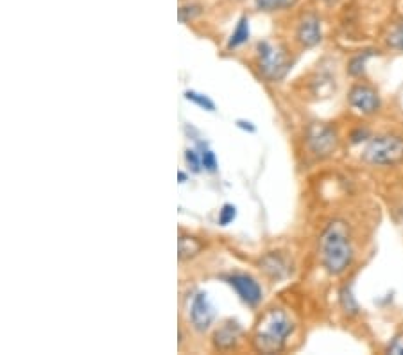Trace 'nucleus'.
I'll use <instances>...</instances> for the list:
<instances>
[{
    "instance_id": "1",
    "label": "nucleus",
    "mask_w": 403,
    "mask_h": 355,
    "mask_svg": "<svg viewBox=\"0 0 403 355\" xmlns=\"http://www.w3.org/2000/svg\"><path fill=\"white\" fill-rule=\"evenodd\" d=\"M319 257L330 275H342L353 260V246L349 226L336 219L331 221L319 239Z\"/></svg>"
},
{
    "instance_id": "2",
    "label": "nucleus",
    "mask_w": 403,
    "mask_h": 355,
    "mask_svg": "<svg viewBox=\"0 0 403 355\" xmlns=\"http://www.w3.org/2000/svg\"><path fill=\"white\" fill-rule=\"evenodd\" d=\"M292 332H294V321L285 310L271 309L262 316L254 328L253 345L262 354H276L283 350Z\"/></svg>"
},
{
    "instance_id": "3",
    "label": "nucleus",
    "mask_w": 403,
    "mask_h": 355,
    "mask_svg": "<svg viewBox=\"0 0 403 355\" xmlns=\"http://www.w3.org/2000/svg\"><path fill=\"white\" fill-rule=\"evenodd\" d=\"M369 165H396L403 160V138L396 135H382L369 140L362 153Z\"/></svg>"
},
{
    "instance_id": "4",
    "label": "nucleus",
    "mask_w": 403,
    "mask_h": 355,
    "mask_svg": "<svg viewBox=\"0 0 403 355\" xmlns=\"http://www.w3.org/2000/svg\"><path fill=\"white\" fill-rule=\"evenodd\" d=\"M259 65L260 72L271 81H280L287 76L290 70L289 52L283 47H274L269 41H260L259 43Z\"/></svg>"
},
{
    "instance_id": "5",
    "label": "nucleus",
    "mask_w": 403,
    "mask_h": 355,
    "mask_svg": "<svg viewBox=\"0 0 403 355\" xmlns=\"http://www.w3.org/2000/svg\"><path fill=\"white\" fill-rule=\"evenodd\" d=\"M307 144L308 149L319 158H327L334 155L339 146V138L334 128L323 122H314L307 129Z\"/></svg>"
},
{
    "instance_id": "6",
    "label": "nucleus",
    "mask_w": 403,
    "mask_h": 355,
    "mask_svg": "<svg viewBox=\"0 0 403 355\" xmlns=\"http://www.w3.org/2000/svg\"><path fill=\"white\" fill-rule=\"evenodd\" d=\"M190 323L197 332H204L212 327L213 319H215V309L210 303L208 294L206 292H197L192 298L190 303Z\"/></svg>"
},
{
    "instance_id": "7",
    "label": "nucleus",
    "mask_w": 403,
    "mask_h": 355,
    "mask_svg": "<svg viewBox=\"0 0 403 355\" xmlns=\"http://www.w3.org/2000/svg\"><path fill=\"white\" fill-rule=\"evenodd\" d=\"M228 283H230L233 289H235L237 294L240 296V300L248 303L250 307H257L262 301V287L260 283L254 280L253 277L244 273H235L226 278Z\"/></svg>"
},
{
    "instance_id": "8",
    "label": "nucleus",
    "mask_w": 403,
    "mask_h": 355,
    "mask_svg": "<svg viewBox=\"0 0 403 355\" xmlns=\"http://www.w3.org/2000/svg\"><path fill=\"white\" fill-rule=\"evenodd\" d=\"M349 106L364 115H371L380 108V97L369 85H355L348 94Z\"/></svg>"
},
{
    "instance_id": "9",
    "label": "nucleus",
    "mask_w": 403,
    "mask_h": 355,
    "mask_svg": "<svg viewBox=\"0 0 403 355\" xmlns=\"http://www.w3.org/2000/svg\"><path fill=\"white\" fill-rule=\"evenodd\" d=\"M296 38L305 49H312V47L319 45L323 40L321 31V20L317 19L316 14L308 13L303 19L299 20L298 31H296Z\"/></svg>"
},
{
    "instance_id": "10",
    "label": "nucleus",
    "mask_w": 403,
    "mask_h": 355,
    "mask_svg": "<svg viewBox=\"0 0 403 355\" xmlns=\"http://www.w3.org/2000/svg\"><path fill=\"white\" fill-rule=\"evenodd\" d=\"M240 336H242V327L239 321L230 319V321H224L217 332L213 334V345L219 350H230L239 343Z\"/></svg>"
},
{
    "instance_id": "11",
    "label": "nucleus",
    "mask_w": 403,
    "mask_h": 355,
    "mask_svg": "<svg viewBox=\"0 0 403 355\" xmlns=\"http://www.w3.org/2000/svg\"><path fill=\"white\" fill-rule=\"evenodd\" d=\"M260 266H262L263 273L268 275L269 278H272V280H276V282L285 280L290 275L289 262H287L285 257L280 255V253H268L265 257H262Z\"/></svg>"
},
{
    "instance_id": "12",
    "label": "nucleus",
    "mask_w": 403,
    "mask_h": 355,
    "mask_svg": "<svg viewBox=\"0 0 403 355\" xmlns=\"http://www.w3.org/2000/svg\"><path fill=\"white\" fill-rule=\"evenodd\" d=\"M201 250H203V244L195 237L182 235L177 241V257H179V260L194 259L195 255H199Z\"/></svg>"
},
{
    "instance_id": "13",
    "label": "nucleus",
    "mask_w": 403,
    "mask_h": 355,
    "mask_svg": "<svg viewBox=\"0 0 403 355\" xmlns=\"http://www.w3.org/2000/svg\"><path fill=\"white\" fill-rule=\"evenodd\" d=\"M248 40H250V20H248V17H242L237 23L233 34L230 36L228 49H237V47L248 43Z\"/></svg>"
},
{
    "instance_id": "14",
    "label": "nucleus",
    "mask_w": 403,
    "mask_h": 355,
    "mask_svg": "<svg viewBox=\"0 0 403 355\" xmlns=\"http://www.w3.org/2000/svg\"><path fill=\"white\" fill-rule=\"evenodd\" d=\"M340 305H342V309H345L346 314L349 316H355L358 314V303L357 300H355L353 292H351V287L346 286L342 291H340Z\"/></svg>"
},
{
    "instance_id": "15",
    "label": "nucleus",
    "mask_w": 403,
    "mask_h": 355,
    "mask_svg": "<svg viewBox=\"0 0 403 355\" xmlns=\"http://www.w3.org/2000/svg\"><path fill=\"white\" fill-rule=\"evenodd\" d=\"M185 99L197 105L199 108L206 109V111H215V105H213V100L210 99L208 96H204V94H199V92L194 90H186L185 92Z\"/></svg>"
},
{
    "instance_id": "16",
    "label": "nucleus",
    "mask_w": 403,
    "mask_h": 355,
    "mask_svg": "<svg viewBox=\"0 0 403 355\" xmlns=\"http://www.w3.org/2000/svg\"><path fill=\"white\" fill-rule=\"evenodd\" d=\"M298 0H254L257 8L262 11H278L294 6Z\"/></svg>"
},
{
    "instance_id": "17",
    "label": "nucleus",
    "mask_w": 403,
    "mask_h": 355,
    "mask_svg": "<svg viewBox=\"0 0 403 355\" xmlns=\"http://www.w3.org/2000/svg\"><path fill=\"white\" fill-rule=\"evenodd\" d=\"M199 155H201V164H203L204 171L208 173H215L217 171V158H215V153L212 149H208L206 146L199 144Z\"/></svg>"
},
{
    "instance_id": "18",
    "label": "nucleus",
    "mask_w": 403,
    "mask_h": 355,
    "mask_svg": "<svg viewBox=\"0 0 403 355\" xmlns=\"http://www.w3.org/2000/svg\"><path fill=\"white\" fill-rule=\"evenodd\" d=\"M387 45L403 52V22L391 28L389 34H387Z\"/></svg>"
},
{
    "instance_id": "19",
    "label": "nucleus",
    "mask_w": 403,
    "mask_h": 355,
    "mask_svg": "<svg viewBox=\"0 0 403 355\" xmlns=\"http://www.w3.org/2000/svg\"><path fill=\"white\" fill-rule=\"evenodd\" d=\"M369 56H371L369 52H364V54H358L355 56V58H351V61H349L348 65V72L351 74V76H355V78L362 76L364 70H366V61Z\"/></svg>"
},
{
    "instance_id": "20",
    "label": "nucleus",
    "mask_w": 403,
    "mask_h": 355,
    "mask_svg": "<svg viewBox=\"0 0 403 355\" xmlns=\"http://www.w3.org/2000/svg\"><path fill=\"white\" fill-rule=\"evenodd\" d=\"M197 14H201V6L186 4L179 8V11H177V19H179L182 23H186L190 22V20H194Z\"/></svg>"
},
{
    "instance_id": "21",
    "label": "nucleus",
    "mask_w": 403,
    "mask_h": 355,
    "mask_svg": "<svg viewBox=\"0 0 403 355\" xmlns=\"http://www.w3.org/2000/svg\"><path fill=\"white\" fill-rule=\"evenodd\" d=\"M185 162L186 165H188V169H190L192 173H201L203 171V164H201V155L197 153V151L194 149H186L185 151Z\"/></svg>"
},
{
    "instance_id": "22",
    "label": "nucleus",
    "mask_w": 403,
    "mask_h": 355,
    "mask_svg": "<svg viewBox=\"0 0 403 355\" xmlns=\"http://www.w3.org/2000/svg\"><path fill=\"white\" fill-rule=\"evenodd\" d=\"M237 217V206L231 205V203H226L222 206L221 214H219V224L221 226H228L230 223H233Z\"/></svg>"
},
{
    "instance_id": "23",
    "label": "nucleus",
    "mask_w": 403,
    "mask_h": 355,
    "mask_svg": "<svg viewBox=\"0 0 403 355\" xmlns=\"http://www.w3.org/2000/svg\"><path fill=\"white\" fill-rule=\"evenodd\" d=\"M387 354L403 355V334H398L387 346Z\"/></svg>"
},
{
    "instance_id": "24",
    "label": "nucleus",
    "mask_w": 403,
    "mask_h": 355,
    "mask_svg": "<svg viewBox=\"0 0 403 355\" xmlns=\"http://www.w3.org/2000/svg\"><path fill=\"white\" fill-rule=\"evenodd\" d=\"M367 137H369V133H367V129H362V128L355 129V131L351 133V144H360V142L366 140Z\"/></svg>"
},
{
    "instance_id": "25",
    "label": "nucleus",
    "mask_w": 403,
    "mask_h": 355,
    "mask_svg": "<svg viewBox=\"0 0 403 355\" xmlns=\"http://www.w3.org/2000/svg\"><path fill=\"white\" fill-rule=\"evenodd\" d=\"M237 126H239L240 129H246V131H250V133L257 131V128H254L253 124L246 122V120H237Z\"/></svg>"
},
{
    "instance_id": "26",
    "label": "nucleus",
    "mask_w": 403,
    "mask_h": 355,
    "mask_svg": "<svg viewBox=\"0 0 403 355\" xmlns=\"http://www.w3.org/2000/svg\"><path fill=\"white\" fill-rule=\"evenodd\" d=\"M177 176H179V183L186 182V174L185 173H182V171H179V174H177Z\"/></svg>"
}]
</instances>
